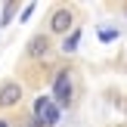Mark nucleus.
<instances>
[{
    "label": "nucleus",
    "instance_id": "1",
    "mask_svg": "<svg viewBox=\"0 0 127 127\" xmlns=\"http://www.w3.org/2000/svg\"><path fill=\"white\" fill-rule=\"evenodd\" d=\"M74 93H78V90H74V71L68 65H59L53 71V93H50V99L65 112V109H71L74 99H78Z\"/></svg>",
    "mask_w": 127,
    "mask_h": 127
},
{
    "label": "nucleus",
    "instance_id": "8",
    "mask_svg": "<svg viewBox=\"0 0 127 127\" xmlns=\"http://www.w3.org/2000/svg\"><path fill=\"white\" fill-rule=\"evenodd\" d=\"M118 34H121L118 28H99V31H96V37H99L102 43H112V40H118Z\"/></svg>",
    "mask_w": 127,
    "mask_h": 127
},
{
    "label": "nucleus",
    "instance_id": "6",
    "mask_svg": "<svg viewBox=\"0 0 127 127\" xmlns=\"http://www.w3.org/2000/svg\"><path fill=\"white\" fill-rule=\"evenodd\" d=\"M78 43H81V28H74L71 34H65V37L59 40V50H62L65 56H74V53H78Z\"/></svg>",
    "mask_w": 127,
    "mask_h": 127
},
{
    "label": "nucleus",
    "instance_id": "2",
    "mask_svg": "<svg viewBox=\"0 0 127 127\" xmlns=\"http://www.w3.org/2000/svg\"><path fill=\"white\" fill-rule=\"evenodd\" d=\"M78 28V9L68 3H56L47 16V34L50 37H65Z\"/></svg>",
    "mask_w": 127,
    "mask_h": 127
},
{
    "label": "nucleus",
    "instance_id": "10",
    "mask_svg": "<svg viewBox=\"0 0 127 127\" xmlns=\"http://www.w3.org/2000/svg\"><path fill=\"white\" fill-rule=\"evenodd\" d=\"M19 127H40V124H37V121H34V118H31V115H28V118H25V124H19Z\"/></svg>",
    "mask_w": 127,
    "mask_h": 127
},
{
    "label": "nucleus",
    "instance_id": "11",
    "mask_svg": "<svg viewBox=\"0 0 127 127\" xmlns=\"http://www.w3.org/2000/svg\"><path fill=\"white\" fill-rule=\"evenodd\" d=\"M0 127H12V121H9V118H3V115H0Z\"/></svg>",
    "mask_w": 127,
    "mask_h": 127
},
{
    "label": "nucleus",
    "instance_id": "7",
    "mask_svg": "<svg viewBox=\"0 0 127 127\" xmlns=\"http://www.w3.org/2000/svg\"><path fill=\"white\" fill-rule=\"evenodd\" d=\"M19 12V3L12 0V3H3V12H0V28H6V25H12V19H16Z\"/></svg>",
    "mask_w": 127,
    "mask_h": 127
},
{
    "label": "nucleus",
    "instance_id": "3",
    "mask_svg": "<svg viewBox=\"0 0 127 127\" xmlns=\"http://www.w3.org/2000/svg\"><path fill=\"white\" fill-rule=\"evenodd\" d=\"M53 37L47 34V31H37V34L28 37V43H25V62H47L50 56H53Z\"/></svg>",
    "mask_w": 127,
    "mask_h": 127
},
{
    "label": "nucleus",
    "instance_id": "4",
    "mask_svg": "<svg viewBox=\"0 0 127 127\" xmlns=\"http://www.w3.org/2000/svg\"><path fill=\"white\" fill-rule=\"evenodd\" d=\"M25 99V84L19 78H6L0 81V112H12L19 109Z\"/></svg>",
    "mask_w": 127,
    "mask_h": 127
},
{
    "label": "nucleus",
    "instance_id": "5",
    "mask_svg": "<svg viewBox=\"0 0 127 127\" xmlns=\"http://www.w3.org/2000/svg\"><path fill=\"white\" fill-rule=\"evenodd\" d=\"M34 121H37V124H40V127H56V124H59V121H62V109H59V105H56V102H50V105H47V109H43V112H40V115H37V118H34Z\"/></svg>",
    "mask_w": 127,
    "mask_h": 127
},
{
    "label": "nucleus",
    "instance_id": "9",
    "mask_svg": "<svg viewBox=\"0 0 127 127\" xmlns=\"http://www.w3.org/2000/svg\"><path fill=\"white\" fill-rule=\"evenodd\" d=\"M31 16H34V3H25V6H22V12H19V19H22V22H28Z\"/></svg>",
    "mask_w": 127,
    "mask_h": 127
}]
</instances>
